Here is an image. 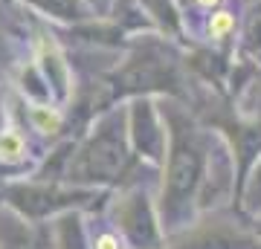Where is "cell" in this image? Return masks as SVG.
<instances>
[{"instance_id": "obj_2", "label": "cell", "mask_w": 261, "mask_h": 249, "mask_svg": "<svg viewBox=\"0 0 261 249\" xmlns=\"http://www.w3.org/2000/svg\"><path fill=\"white\" fill-rule=\"evenodd\" d=\"M29 122H32V128H35L38 133L53 136V133L61 130L64 116H61V110L53 107V104H32V107H29Z\"/></svg>"}, {"instance_id": "obj_3", "label": "cell", "mask_w": 261, "mask_h": 249, "mask_svg": "<svg viewBox=\"0 0 261 249\" xmlns=\"http://www.w3.org/2000/svg\"><path fill=\"white\" fill-rule=\"evenodd\" d=\"M27 157V139L18 128H6L0 133V159H9V162H18V159Z\"/></svg>"}, {"instance_id": "obj_1", "label": "cell", "mask_w": 261, "mask_h": 249, "mask_svg": "<svg viewBox=\"0 0 261 249\" xmlns=\"http://www.w3.org/2000/svg\"><path fill=\"white\" fill-rule=\"evenodd\" d=\"M238 20H241V12L235 3H224V6H218L215 12L203 15L200 18V38L209 41V44H221L226 38L235 35V29H238Z\"/></svg>"}, {"instance_id": "obj_5", "label": "cell", "mask_w": 261, "mask_h": 249, "mask_svg": "<svg viewBox=\"0 0 261 249\" xmlns=\"http://www.w3.org/2000/svg\"><path fill=\"white\" fill-rule=\"evenodd\" d=\"M224 3H229V0H192V9L203 18V15H209V12H215L218 6H224Z\"/></svg>"}, {"instance_id": "obj_4", "label": "cell", "mask_w": 261, "mask_h": 249, "mask_svg": "<svg viewBox=\"0 0 261 249\" xmlns=\"http://www.w3.org/2000/svg\"><path fill=\"white\" fill-rule=\"evenodd\" d=\"M93 249H130L125 240L116 235L113 229H105V226H99V229L93 232Z\"/></svg>"}]
</instances>
